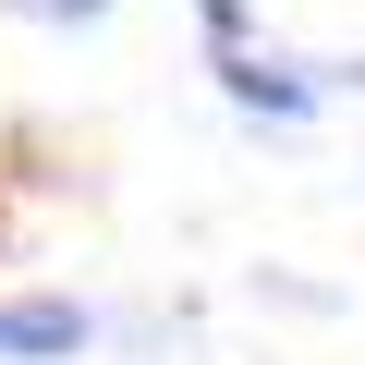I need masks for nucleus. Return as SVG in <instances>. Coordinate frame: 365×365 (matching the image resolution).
Returning <instances> with one entry per match:
<instances>
[{"instance_id": "20e7f679", "label": "nucleus", "mask_w": 365, "mask_h": 365, "mask_svg": "<svg viewBox=\"0 0 365 365\" xmlns=\"http://www.w3.org/2000/svg\"><path fill=\"white\" fill-rule=\"evenodd\" d=\"M195 13H207V37H220V49H244V0H195Z\"/></svg>"}, {"instance_id": "f03ea898", "label": "nucleus", "mask_w": 365, "mask_h": 365, "mask_svg": "<svg viewBox=\"0 0 365 365\" xmlns=\"http://www.w3.org/2000/svg\"><path fill=\"white\" fill-rule=\"evenodd\" d=\"M220 86H232V110H268V122H304V110L329 98V73L268 61V49H220Z\"/></svg>"}, {"instance_id": "f257e3e1", "label": "nucleus", "mask_w": 365, "mask_h": 365, "mask_svg": "<svg viewBox=\"0 0 365 365\" xmlns=\"http://www.w3.org/2000/svg\"><path fill=\"white\" fill-rule=\"evenodd\" d=\"M98 341V317L73 304V292H25V304H0V365H61V353H86Z\"/></svg>"}, {"instance_id": "7ed1b4c3", "label": "nucleus", "mask_w": 365, "mask_h": 365, "mask_svg": "<svg viewBox=\"0 0 365 365\" xmlns=\"http://www.w3.org/2000/svg\"><path fill=\"white\" fill-rule=\"evenodd\" d=\"M13 13H25V25H98L110 0H13Z\"/></svg>"}]
</instances>
